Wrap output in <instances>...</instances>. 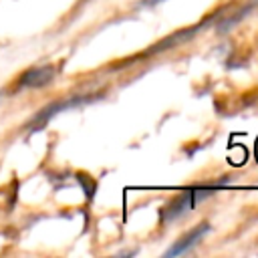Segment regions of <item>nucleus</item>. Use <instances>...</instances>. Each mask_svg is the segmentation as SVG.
Returning a JSON list of instances; mask_svg holds the SVG:
<instances>
[{
	"label": "nucleus",
	"instance_id": "obj_2",
	"mask_svg": "<svg viewBox=\"0 0 258 258\" xmlns=\"http://www.w3.org/2000/svg\"><path fill=\"white\" fill-rule=\"evenodd\" d=\"M210 232V224H200V226H196L194 230H189L183 238H179L167 252H165V256H181V254H185V252H189L206 234Z\"/></svg>",
	"mask_w": 258,
	"mask_h": 258
},
{
	"label": "nucleus",
	"instance_id": "obj_3",
	"mask_svg": "<svg viewBox=\"0 0 258 258\" xmlns=\"http://www.w3.org/2000/svg\"><path fill=\"white\" fill-rule=\"evenodd\" d=\"M54 77V67H34L28 69L22 77H20V85L22 87H44L52 81Z\"/></svg>",
	"mask_w": 258,
	"mask_h": 258
},
{
	"label": "nucleus",
	"instance_id": "obj_1",
	"mask_svg": "<svg viewBox=\"0 0 258 258\" xmlns=\"http://www.w3.org/2000/svg\"><path fill=\"white\" fill-rule=\"evenodd\" d=\"M212 189L210 187H196V189H187L183 194H179L175 200H171L163 212H161V220L163 222H173L177 218H181L185 212H189L191 208H196L198 202H202L204 198H210Z\"/></svg>",
	"mask_w": 258,
	"mask_h": 258
},
{
	"label": "nucleus",
	"instance_id": "obj_4",
	"mask_svg": "<svg viewBox=\"0 0 258 258\" xmlns=\"http://www.w3.org/2000/svg\"><path fill=\"white\" fill-rule=\"evenodd\" d=\"M157 2H161V0H147L145 4H149V6H153V4H157Z\"/></svg>",
	"mask_w": 258,
	"mask_h": 258
}]
</instances>
